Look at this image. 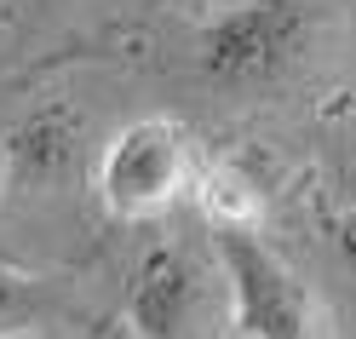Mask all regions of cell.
<instances>
[{
	"label": "cell",
	"instance_id": "cell-3",
	"mask_svg": "<svg viewBox=\"0 0 356 339\" xmlns=\"http://www.w3.org/2000/svg\"><path fill=\"white\" fill-rule=\"evenodd\" d=\"M195 144L167 116H138L98 150V201L109 219H155L195 184Z\"/></svg>",
	"mask_w": 356,
	"mask_h": 339
},
{
	"label": "cell",
	"instance_id": "cell-9",
	"mask_svg": "<svg viewBox=\"0 0 356 339\" xmlns=\"http://www.w3.org/2000/svg\"><path fill=\"white\" fill-rule=\"evenodd\" d=\"M225 0H144V12H213Z\"/></svg>",
	"mask_w": 356,
	"mask_h": 339
},
{
	"label": "cell",
	"instance_id": "cell-10",
	"mask_svg": "<svg viewBox=\"0 0 356 339\" xmlns=\"http://www.w3.org/2000/svg\"><path fill=\"white\" fill-rule=\"evenodd\" d=\"M12 190V155H6V139H0V196Z\"/></svg>",
	"mask_w": 356,
	"mask_h": 339
},
{
	"label": "cell",
	"instance_id": "cell-4",
	"mask_svg": "<svg viewBox=\"0 0 356 339\" xmlns=\"http://www.w3.org/2000/svg\"><path fill=\"white\" fill-rule=\"evenodd\" d=\"M127 328L132 339H202L207 322V270L184 247H149L127 282Z\"/></svg>",
	"mask_w": 356,
	"mask_h": 339
},
{
	"label": "cell",
	"instance_id": "cell-5",
	"mask_svg": "<svg viewBox=\"0 0 356 339\" xmlns=\"http://www.w3.org/2000/svg\"><path fill=\"white\" fill-rule=\"evenodd\" d=\"M81 139H86V121L70 104H40L35 116H24L6 132L12 184H29V190L63 184L75 173V161H81Z\"/></svg>",
	"mask_w": 356,
	"mask_h": 339
},
{
	"label": "cell",
	"instance_id": "cell-1",
	"mask_svg": "<svg viewBox=\"0 0 356 339\" xmlns=\"http://www.w3.org/2000/svg\"><path fill=\"white\" fill-rule=\"evenodd\" d=\"M322 40V0H225L195 29V75L236 98L276 93L316 63Z\"/></svg>",
	"mask_w": 356,
	"mask_h": 339
},
{
	"label": "cell",
	"instance_id": "cell-6",
	"mask_svg": "<svg viewBox=\"0 0 356 339\" xmlns=\"http://www.w3.org/2000/svg\"><path fill=\"white\" fill-rule=\"evenodd\" d=\"M190 196H195V207L207 213L213 230H259V219H264L259 178L241 173L236 161H202Z\"/></svg>",
	"mask_w": 356,
	"mask_h": 339
},
{
	"label": "cell",
	"instance_id": "cell-8",
	"mask_svg": "<svg viewBox=\"0 0 356 339\" xmlns=\"http://www.w3.org/2000/svg\"><path fill=\"white\" fill-rule=\"evenodd\" d=\"M333 247H339V265L356 276V201L339 213V224H333Z\"/></svg>",
	"mask_w": 356,
	"mask_h": 339
},
{
	"label": "cell",
	"instance_id": "cell-7",
	"mask_svg": "<svg viewBox=\"0 0 356 339\" xmlns=\"http://www.w3.org/2000/svg\"><path fill=\"white\" fill-rule=\"evenodd\" d=\"M70 310L63 287L52 276H29V270H0V339H24L35 328H52Z\"/></svg>",
	"mask_w": 356,
	"mask_h": 339
},
{
	"label": "cell",
	"instance_id": "cell-2",
	"mask_svg": "<svg viewBox=\"0 0 356 339\" xmlns=\"http://www.w3.org/2000/svg\"><path fill=\"white\" fill-rule=\"evenodd\" d=\"M213 259L230 287V322L241 339H322L316 293L259 230H213Z\"/></svg>",
	"mask_w": 356,
	"mask_h": 339
}]
</instances>
